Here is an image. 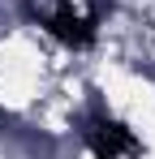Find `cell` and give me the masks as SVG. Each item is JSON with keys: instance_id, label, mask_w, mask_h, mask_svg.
<instances>
[{"instance_id": "6da1fadb", "label": "cell", "mask_w": 155, "mask_h": 159, "mask_svg": "<svg viewBox=\"0 0 155 159\" xmlns=\"http://www.w3.org/2000/svg\"><path fill=\"white\" fill-rule=\"evenodd\" d=\"M91 151L99 159H116V155L138 151V142H134V133L125 125H99V129H91Z\"/></svg>"}, {"instance_id": "7a4b0ae2", "label": "cell", "mask_w": 155, "mask_h": 159, "mask_svg": "<svg viewBox=\"0 0 155 159\" xmlns=\"http://www.w3.org/2000/svg\"><path fill=\"white\" fill-rule=\"evenodd\" d=\"M52 30H56L60 39H69V43H86V39H91V26H86L78 13H69V9L52 13Z\"/></svg>"}]
</instances>
